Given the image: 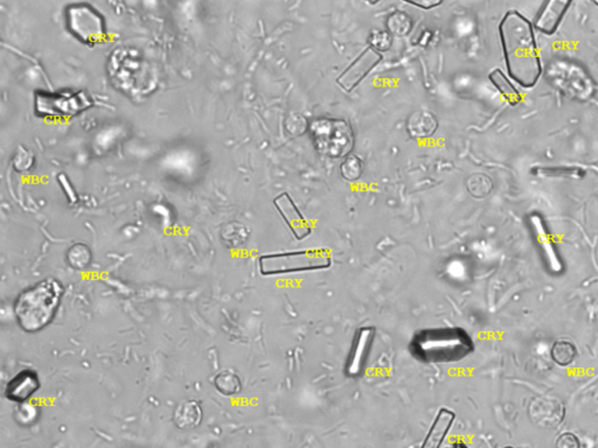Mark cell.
<instances>
[{
	"label": "cell",
	"mask_w": 598,
	"mask_h": 448,
	"mask_svg": "<svg viewBox=\"0 0 598 448\" xmlns=\"http://www.w3.org/2000/svg\"><path fill=\"white\" fill-rule=\"evenodd\" d=\"M509 77L525 88L535 86L542 73L533 26L519 12L509 11L499 26Z\"/></svg>",
	"instance_id": "1"
},
{
	"label": "cell",
	"mask_w": 598,
	"mask_h": 448,
	"mask_svg": "<svg viewBox=\"0 0 598 448\" xmlns=\"http://www.w3.org/2000/svg\"><path fill=\"white\" fill-rule=\"evenodd\" d=\"M63 294V286L58 279L47 278L26 288L15 299V320L26 333L43 331L58 313Z\"/></svg>",
	"instance_id": "2"
},
{
	"label": "cell",
	"mask_w": 598,
	"mask_h": 448,
	"mask_svg": "<svg viewBox=\"0 0 598 448\" xmlns=\"http://www.w3.org/2000/svg\"><path fill=\"white\" fill-rule=\"evenodd\" d=\"M410 349L424 363L457 362L473 352V341L462 328H435L417 333Z\"/></svg>",
	"instance_id": "3"
},
{
	"label": "cell",
	"mask_w": 598,
	"mask_h": 448,
	"mask_svg": "<svg viewBox=\"0 0 598 448\" xmlns=\"http://www.w3.org/2000/svg\"><path fill=\"white\" fill-rule=\"evenodd\" d=\"M308 132L315 151L329 159H341L354 149L355 137L351 124L341 118L318 117L310 123Z\"/></svg>",
	"instance_id": "4"
},
{
	"label": "cell",
	"mask_w": 598,
	"mask_h": 448,
	"mask_svg": "<svg viewBox=\"0 0 598 448\" xmlns=\"http://www.w3.org/2000/svg\"><path fill=\"white\" fill-rule=\"evenodd\" d=\"M331 263V255L327 250L310 249L264 255L258 260V267L262 274L274 276L303 271L324 270L330 267Z\"/></svg>",
	"instance_id": "5"
},
{
	"label": "cell",
	"mask_w": 598,
	"mask_h": 448,
	"mask_svg": "<svg viewBox=\"0 0 598 448\" xmlns=\"http://www.w3.org/2000/svg\"><path fill=\"white\" fill-rule=\"evenodd\" d=\"M93 100L86 93L36 94V112L43 116L70 117L89 109Z\"/></svg>",
	"instance_id": "6"
},
{
	"label": "cell",
	"mask_w": 598,
	"mask_h": 448,
	"mask_svg": "<svg viewBox=\"0 0 598 448\" xmlns=\"http://www.w3.org/2000/svg\"><path fill=\"white\" fill-rule=\"evenodd\" d=\"M68 29L77 39L96 43L104 36V22L95 8L87 5H73L67 11Z\"/></svg>",
	"instance_id": "7"
},
{
	"label": "cell",
	"mask_w": 598,
	"mask_h": 448,
	"mask_svg": "<svg viewBox=\"0 0 598 448\" xmlns=\"http://www.w3.org/2000/svg\"><path fill=\"white\" fill-rule=\"evenodd\" d=\"M274 204L296 239H304L311 234L310 224L287 193L277 196Z\"/></svg>",
	"instance_id": "8"
},
{
	"label": "cell",
	"mask_w": 598,
	"mask_h": 448,
	"mask_svg": "<svg viewBox=\"0 0 598 448\" xmlns=\"http://www.w3.org/2000/svg\"><path fill=\"white\" fill-rule=\"evenodd\" d=\"M39 389V375L33 370H22L8 382L5 389V397L11 402L24 404Z\"/></svg>",
	"instance_id": "9"
},
{
	"label": "cell",
	"mask_w": 598,
	"mask_h": 448,
	"mask_svg": "<svg viewBox=\"0 0 598 448\" xmlns=\"http://www.w3.org/2000/svg\"><path fill=\"white\" fill-rule=\"evenodd\" d=\"M374 329L372 327H364L359 329L355 335L354 342L352 345L350 356H348L347 364H346V373L348 376H359L365 366L366 361L368 359L373 340H374Z\"/></svg>",
	"instance_id": "10"
},
{
	"label": "cell",
	"mask_w": 598,
	"mask_h": 448,
	"mask_svg": "<svg viewBox=\"0 0 598 448\" xmlns=\"http://www.w3.org/2000/svg\"><path fill=\"white\" fill-rule=\"evenodd\" d=\"M570 6L569 1L551 0L547 1L535 20V29L545 34H553L559 29L563 17Z\"/></svg>",
	"instance_id": "11"
},
{
	"label": "cell",
	"mask_w": 598,
	"mask_h": 448,
	"mask_svg": "<svg viewBox=\"0 0 598 448\" xmlns=\"http://www.w3.org/2000/svg\"><path fill=\"white\" fill-rule=\"evenodd\" d=\"M438 128V117L428 110L415 111L407 121V130L412 138H429L436 133Z\"/></svg>",
	"instance_id": "12"
},
{
	"label": "cell",
	"mask_w": 598,
	"mask_h": 448,
	"mask_svg": "<svg viewBox=\"0 0 598 448\" xmlns=\"http://www.w3.org/2000/svg\"><path fill=\"white\" fill-rule=\"evenodd\" d=\"M455 420V415L449 410H441L426 434L422 448H441Z\"/></svg>",
	"instance_id": "13"
},
{
	"label": "cell",
	"mask_w": 598,
	"mask_h": 448,
	"mask_svg": "<svg viewBox=\"0 0 598 448\" xmlns=\"http://www.w3.org/2000/svg\"><path fill=\"white\" fill-rule=\"evenodd\" d=\"M201 419H202V409L200 404L195 401L180 403L173 415L174 424L180 430H190L199 426Z\"/></svg>",
	"instance_id": "14"
},
{
	"label": "cell",
	"mask_w": 598,
	"mask_h": 448,
	"mask_svg": "<svg viewBox=\"0 0 598 448\" xmlns=\"http://www.w3.org/2000/svg\"><path fill=\"white\" fill-rule=\"evenodd\" d=\"M551 356L558 366H568L576 359L577 348L573 342L561 338L554 342L551 349Z\"/></svg>",
	"instance_id": "15"
},
{
	"label": "cell",
	"mask_w": 598,
	"mask_h": 448,
	"mask_svg": "<svg viewBox=\"0 0 598 448\" xmlns=\"http://www.w3.org/2000/svg\"><path fill=\"white\" fill-rule=\"evenodd\" d=\"M386 26H387L388 32L391 33V36H407L409 33L412 32L414 22L407 12L398 11H398H394L388 15Z\"/></svg>",
	"instance_id": "16"
},
{
	"label": "cell",
	"mask_w": 598,
	"mask_h": 448,
	"mask_svg": "<svg viewBox=\"0 0 598 448\" xmlns=\"http://www.w3.org/2000/svg\"><path fill=\"white\" fill-rule=\"evenodd\" d=\"M214 385L216 390L225 396L237 395L242 389L240 378L230 370L218 373L214 378Z\"/></svg>",
	"instance_id": "17"
},
{
	"label": "cell",
	"mask_w": 598,
	"mask_h": 448,
	"mask_svg": "<svg viewBox=\"0 0 598 448\" xmlns=\"http://www.w3.org/2000/svg\"><path fill=\"white\" fill-rule=\"evenodd\" d=\"M66 258H67V262H68L69 265L73 269H75V270H84L91 263L93 255H91V251H90L89 248L86 244L76 243V244L69 248Z\"/></svg>",
	"instance_id": "18"
},
{
	"label": "cell",
	"mask_w": 598,
	"mask_h": 448,
	"mask_svg": "<svg viewBox=\"0 0 598 448\" xmlns=\"http://www.w3.org/2000/svg\"><path fill=\"white\" fill-rule=\"evenodd\" d=\"M364 171H365V164L361 158L355 154H350L348 157L345 158L341 165V177L347 181H357L361 178Z\"/></svg>",
	"instance_id": "19"
},
{
	"label": "cell",
	"mask_w": 598,
	"mask_h": 448,
	"mask_svg": "<svg viewBox=\"0 0 598 448\" xmlns=\"http://www.w3.org/2000/svg\"><path fill=\"white\" fill-rule=\"evenodd\" d=\"M490 80L495 87L498 88L499 91L504 95L506 100H509V103H519L520 95L519 91L514 88L512 83L509 82V80L506 79L505 75L502 74V71L495 70L490 74Z\"/></svg>",
	"instance_id": "20"
},
{
	"label": "cell",
	"mask_w": 598,
	"mask_h": 448,
	"mask_svg": "<svg viewBox=\"0 0 598 448\" xmlns=\"http://www.w3.org/2000/svg\"><path fill=\"white\" fill-rule=\"evenodd\" d=\"M369 48L376 53H384L391 50L393 45V36L388 31L374 29L368 38Z\"/></svg>",
	"instance_id": "21"
},
{
	"label": "cell",
	"mask_w": 598,
	"mask_h": 448,
	"mask_svg": "<svg viewBox=\"0 0 598 448\" xmlns=\"http://www.w3.org/2000/svg\"><path fill=\"white\" fill-rule=\"evenodd\" d=\"M310 123H308L306 118L303 114L298 112H292L289 114L285 121V130L289 135L292 137H299L304 135L305 132L308 131Z\"/></svg>",
	"instance_id": "22"
},
{
	"label": "cell",
	"mask_w": 598,
	"mask_h": 448,
	"mask_svg": "<svg viewBox=\"0 0 598 448\" xmlns=\"http://www.w3.org/2000/svg\"><path fill=\"white\" fill-rule=\"evenodd\" d=\"M556 448H581V441L574 433L566 432L558 438Z\"/></svg>",
	"instance_id": "23"
},
{
	"label": "cell",
	"mask_w": 598,
	"mask_h": 448,
	"mask_svg": "<svg viewBox=\"0 0 598 448\" xmlns=\"http://www.w3.org/2000/svg\"><path fill=\"white\" fill-rule=\"evenodd\" d=\"M405 3L417 6V8H422V10H431V8H438V6L442 4L441 0H438V1H433V0H419V1L405 0Z\"/></svg>",
	"instance_id": "24"
},
{
	"label": "cell",
	"mask_w": 598,
	"mask_h": 448,
	"mask_svg": "<svg viewBox=\"0 0 598 448\" xmlns=\"http://www.w3.org/2000/svg\"><path fill=\"white\" fill-rule=\"evenodd\" d=\"M505 448H513V447H505Z\"/></svg>",
	"instance_id": "25"
}]
</instances>
